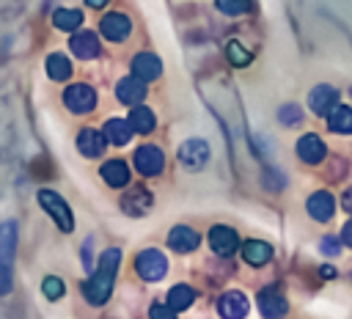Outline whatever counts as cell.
I'll return each mask as SVG.
<instances>
[{
    "instance_id": "7",
    "label": "cell",
    "mask_w": 352,
    "mask_h": 319,
    "mask_svg": "<svg viewBox=\"0 0 352 319\" xmlns=\"http://www.w3.org/2000/svg\"><path fill=\"white\" fill-rule=\"evenodd\" d=\"M135 168L143 176H160L165 168V154L157 146H140L135 151Z\"/></svg>"
},
{
    "instance_id": "17",
    "label": "cell",
    "mask_w": 352,
    "mask_h": 319,
    "mask_svg": "<svg viewBox=\"0 0 352 319\" xmlns=\"http://www.w3.org/2000/svg\"><path fill=\"white\" fill-rule=\"evenodd\" d=\"M217 311L223 319H242L248 314V297L242 292H226L217 302Z\"/></svg>"
},
{
    "instance_id": "18",
    "label": "cell",
    "mask_w": 352,
    "mask_h": 319,
    "mask_svg": "<svg viewBox=\"0 0 352 319\" xmlns=\"http://www.w3.org/2000/svg\"><path fill=\"white\" fill-rule=\"evenodd\" d=\"M116 96H118L124 104H140L143 96H146V82L138 80L135 74H132V77H124V80L116 85Z\"/></svg>"
},
{
    "instance_id": "11",
    "label": "cell",
    "mask_w": 352,
    "mask_h": 319,
    "mask_svg": "<svg viewBox=\"0 0 352 319\" xmlns=\"http://www.w3.org/2000/svg\"><path fill=\"white\" fill-rule=\"evenodd\" d=\"M338 102V91L333 85H316L311 94H308V107L314 116H330V110L336 107Z\"/></svg>"
},
{
    "instance_id": "22",
    "label": "cell",
    "mask_w": 352,
    "mask_h": 319,
    "mask_svg": "<svg viewBox=\"0 0 352 319\" xmlns=\"http://www.w3.org/2000/svg\"><path fill=\"white\" fill-rule=\"evenodd\" d=\"M99 173H102V179H104L110 187H124V184H129V168H126L124 160H107Z\"/></svg>"
},
{
    "instance_id": "28",
    "label": "cell",
    "mask_w": 352,
    "mask_h": 319,
    "mask_svg": "<svg viewBox=\"0 0 352 319\" xmlns=\"http://www.w3.org/2000/svg\"><path fill=\"white\" fill-rule=\"evenodd\" d=\"M192 300H195V292H192L190 286H184V283H176V286L168 292V305H170L173 311H184V308H190Z\"/></svg>"
},
{
    "instance_id": "31",
    "label": "cell",
    "mask_w": 352,
    "mask_h": 319,
    "mask_svg": "<svg viewBox=\"0 0 352 319\" xmlns=\"http://www.w3.org/2000/svg\"><path fill=\"white\" fill-rule=\"evenodd\" d=\"M214 3H217V8H220L223 14H228V16L245 14V11L250 8V0H214Z\"/></svg>"
},
{
    "instance_id": "8",
    "label": "cell",
    "mask_w": 352,
    "mask_h": 319,
    "mask_svg": "<svg viewBox=\"0 0 352 319\" xmlns=\"http://www.w3.org/2000/svg\"><path fill=\"white\" fill-rule=\"evenodd\" d=\"M99 30L107 41H124L129 33H132V19L121 11H113V14H104L102 22H99Z\"/></svg>"
},
{
    "instance_id": "9",
    "label": "cell",
    "mask_w": 352,
    "mask_h": 319,
    "mask_svg": "<svg viewBox=\"0 0 352 319\" xmlns=\"http://www.w3.org/2000/svg\"><path fill=\"white\" fill-rule=\"evenodd\" d=\"M179 160H182V165H187V168H192V170L204 168L206 160H209V146H206V140H198V138L184 140V143L179 146Z\"/></svg>"
},
{
    "instance_id": "20",
    "label": "cell",
    "mask_w": 352,
    "mask_h": 319,
    "mask_svg": "<svg viewBox=\"0 0 352 319\" xmlns=\"http://www.w3.org/2000/svg\"><path fill=\"white\" fill-rule=\"evenodd\" d=\"M198 242H201V236H198L192 228H187V226H176V228H170V234H168V245H170V250H176V253H190V250L198 248Z\"/></svg>"
},
{
    "instance_id": "38",
    "label": "cell",
    "mask_w": 352,
    "mask_h": 319,
    "mask_svg": "<svg viewBox=\"0 0 352 319\" xmlns=\"http://www.w3.org/2000/svg\"><path fill=\"white\" fill-rule=\"evenodd\" d=\"M322 278H336V270L324 264V267H322Z\"/></svg>"
},
{
    "instance_id": "13",
    "label": "cell",
    "mask_w": 352,
    "mask_h": 319,
    "mask_svg": "<svg viewBox=\"0 0 352 319\" xmlns=\"http://www.w3.org/2000/svg\"><path fill=\"white\" fill-rule=\"evenodd\" d=\"M104 146H107L104 132H99V129H94V126L80 129V135H77V148H80L82 157H99V154L104 151Z\"/></svg>"
},
{
    "instance_id": "6",
    "label": "cell",
    "mask_w": 352,
    "mask_h": 319,
    "mask_svg": "<svg viewBox=\"0 0 352 319\" xmlns=\"http://www.w3.org/2000/svg\"><path fill=\"white\" fill-rule=\"evenodd\" d=\"M258 311L264 319H280L289 311V302L278 286H267L258 292Z\"/></svg>"
},
{
    "instance_id": "15",
    "label": "cell",
    "mask_w": 352,
    "mask_h": 319,
    "mask_svg": "<svg viewBox=\"0 0 352 319\" xmlns=\"http://www.w3.org/2000/svg\"><path fill=\"white\" fill-rule=\"evenodd\" d=\"M69 47H72V52H74L80 60H91V58L99 55V36L91 33V30H80V33L72 36Z\"/></svg>"
},
{
    "instance_id": "26",
    "label": "cell",
    "mask_w": 352,
    "mask_h": 319,
    "mask_svg": "<svg viewBox=\"0 0 352 319\" xmlns=\"http://www.w3.org/2000/svg\"><path fill=\"white\" fill-rule=\"evenodd\" d=\"M52 25L58 30H77L82 25V11H77V8H58L52 14Z\"/></svg>"
},
{
    "instance_id": "25",
    "label": "cell",
    "mask_w": 352,
    "mask_h": 319,
    "mask_svg": "<svg viewBox=\"0 0 352 319\" xmlns=\"http://www.w3.org/2000/svg\"><path fill=\"white\" fill-rule=\"evenodd\" d=\"M327 126L336 135H352V107L346 104H336L327 116Z\"/></svg>"
},
{
    "instance_id": "10",
    "label": "cell",
    "mask_w": 352,
    "mask_h": 319,
    "mask_svg": "<svg viewBox=\"0 0 352 319\" xmlns=\"http://www.w3.org/2000/svg\"><path fill=\"white\" fill-rule=\"evenodd\" d=\"M209 245H212V250H214L217 256L228 258V256L239 248V236H236V231L228 228V226H212V231H209Z\"/></svg>"
},
{
    "instance_id": "12",
    "label": "cell",
    "mask_w": 352,
    "mask_h": 319,
    "mask_svg": "<svg viewBox=\"0 0 352 319\" xmlns=\"http://www.w3.org/2000/svg\"><path fill=\"white\" fill-rule=\"evenodd\" d=\"M324 154H327V146L322 143V138H319V135L308 132V135H302V138L297 140V157H300L302 162L316 165V162H322V160H324Z\"/></svg>"
},
{
    "instance_id": "29",
    "label": "cell",
    "mask_w": 352,
    "mask_h": 319,
    "mask_svg": "<svg viewBox=\"0 0 352 319\" xmlns=\"http://www.w3.org/2000/svg\"><path fill=\"white\" fill-rule=\"evenodd\" d=\"M226 55H228V63H231V66H236V69H245V66H250V60H253L250 50H245L239 41H228Z\"/></svg>"
},
{
    "instance_id": "2",
    "label": "cell",
    "mask_w": 352,
    "mask_h": 319,
    "mask_svg": "<svg viewBox=\"0 0 352 319\" xmlns=\"http://www.w3.org/2000/svg\"><path fill=\"white\" fill-rule=\"evenodd\" d=\"M14 253H16V223L6 220L0 226V294L14 286Z\"/></svg>"
},
{
    "instance_id": "23",
    "label": "cell",
    "mask_w": 352,
    "mask_h": 319,
    "mask_svg": "<svg viewBox=\"0 0 352 319\" xmlns=\"http://www.w3.org/2000/svg\"><path fill=\"white\" fill-rule=\"evenodd\" d=\"M242 256H245V261L250 267H261V264H267L272 258V248L267 242H261V239H248L242 245Z\"/></svg>"
},
{
    "instance_id": "32",
    "label": "cell",
    "mask_w": 352,
    "mask_h": 319,
    "mask_svg": "<svg viewBox=\"0 0 352 319\" xmlns=\"http://www.w3.org/2000/svg\"><path fill=\"white\" fill-rule=\"evenodd\" d=\"M278 121H280V124H286V126H294V124H300V121H302V110H300L297 104H286V107H280Z\"/></svg>"
},
{
    "instance_id": "3",
    "label": "cell",
    "mask_w": 352,
    "mask_h": 319,
    "mask_svg": "<svg viewBox=\"0 0 352 319\" xmlns=\"http://www.w3.org/2000/svg\"><path fill=\"white\" fill-rule=\"evenodd\" d=\"M38 204L44 206V212L58 223L60 231H72L74 228V217H72V209L66 206V201L52 192V190H38Z\"/></svg>"
},
{
    "instance_id": "34",
    "label": "cell",
    "mask_w": 352,
    "mask_h": 319,
    "mask_svg": "<svg viewBox=\"0 0 352 319\" xmlns=\"http://www.w3.org/2000/svg\"><path fill=\"white\" fill-rule=\"evenodd\" d=\"M319 250H322L324 256H336V253L341 250V245H338V239H336V236H324V239L319 242Z\"/></svg>"
},
{
    "instance_id": "1",
    "label": "cell",
    "mask_w": 352,
    "mask_h": 319,
    "mask_svg": "<svg viewBox=\"0 0 352 319\" xmlns=\"http://www.w3.org/2000/svg\"><path fill=\"white\" fill-rule=\"evenodd\" d=\"M118 261H121V250L118 248H107L102 256H99V267L96 272L85 280L82 286V294L91 305H104L110 292H113V280H116V272H118Z\"/></svg>"
},
{
    "instance_id": "24",
    "label": "cell",
    "mask_w": 352,
    "mask_h": 319,
    "mask_svg": "<svg viewBox=\"0 0 352 319\" xmlns=\"http://www.w3.org/2000/svg\"><path fill=\"white\" fill-rule=\"evenodd\" d=\"M102 132H104L107 143H113V146H124V143H129V138H132V126H129V121H124V118H107Z\"/></svg>"
},
{
    "instance_id": "36",
    "label": "cell",
    "mask_w": 352,
    "mask_h": 319,
    "mask_svg": "<svg viewBox=\"0 0 352 319\" xmlns=\"http://www.w3.org/2000/svg\"><path fill=\"white\" fill-rule=\"evenodd\" d=\"M341 204H344V209H346V212L352 214V187H349V190H346V192L341 195Z\"/></svg>"
},
{
    "instance_id": "16",
    "label": "cell",
    "mask_w": 352,
    "mask_h": 319,
    "mask_svg": "<svg viewBox=\"0 0 352 319\" xmlns=\"http://www.w3.org/2000/svg\"><path fill=\"white\" fill-rule=\"evenodd\" d=\"M160 72H162V63H160V58H157L154 52H140V55L132 58V74H135L138 80H143V82L157 80Z\"/></svg>"
},
{
    "instance_id": "19",
    "label": "cell",
    "mask_w": 352,
    "mask_h": 319,
    "mask_svg": "<svg viewBox=\"0 0 352 319\" xmlns=\"http://www.w3.org/2000/svg\"><path fill=\"white\" fill-rule=\"evenodd\" d=\"M308 214L314 217V220H319V223H324V220H330L333 217V209H336V201H333V195L327 192V190H319V192H314L311 198H308Z\"/></svg>"
},
{
    "instance_id": "27",
    "label": "cell",
    "mask_w": 352,
    "mask_h": 319,
    "mask_svg": "<svg viewBox=\"0 0 352 319\" xmlns=\"http://www.w3.org/2000/svg\"><path fill=\"white\" fill-rule=\"evenodd\" d=\"M47 74H50L52 80H58V82L69 80V74H72V63H69V58L60 55V52H52V55L47 58Z\"/></svg>"
},
{
    "instance_id": "5",
    "label": "cell",
    "mask_w": 352,
    "mask_h": 319,
    "mask_svg": "<svg viewBox=\"0 0 352 319\" xmlns=\"http://www.w3.org/2000/svg\"><path fill=\"white\" fill-rule=\"evenodd\" d=\"M63 104L72 113H91L96 107V91L88 82H74L63 91Z\"/></svg>"
},
{
    "instance_id": "30",
    "label": "cell",
    "mask_w": 352,
    "mask_h": 319,
    "mask_svg": "<svg viewBox=\"0 0 352 319\" xmlns=\"http://www.w3.org/2000/svg\"><path fill=\"white\" fill-rule=\"evenodd\" d=\"M41 292H44V297H47V300H58V297H63L66 286H63V280H60V278L50 275V278H44V283H41Z\"/></svg>"
},
{
    "instance_id": "21",
    "label": "cell",
    "mask_w": 352,
    "mask_h": 319,
    "mask_svg": "<svg viewBox=\"0 0 352 319\" xmlns=\"http://www.w3.org/2000/svg\"><path fill=\"white\" fill-rule=\"evenodd\" d=\"M126 121H129L132 132H140V135H148V132L157 126L154 110H151V107H143V104H132V113H129Z\"/></svg>"
},
{
    "instance_id": "4",
    "label": "cell",
    "mask_w": 352,
    "mask_h": 319,
    "mask_svg": "<svg viewBox=\"0 0 352 319\" xmlns=\"http://www.w3.org/2000/svg\"><path fill=\"white\" fill-rule=\"evenodd\" d=\"M135 270H138V275L143 280H160L165 275V270H168V261H165V256L157 248H146V250L138 253Z\"/></svg>"
},
{
    "instance_id": "14",
    "label": "cell",
    "mask_w": 352,
    "mask_h": 319,
    "mask_svg": "<svg viewBox=\"0 0 352 319\" xmlns=\"http://www.w3.org/2000/svg\"><path fill=\"white\" fill-rule=\"evenodd\" d=\"M151 204H154V198H151V192H148L146 187H132V190L121 198L124 212H126V214H132V217L146 214V212L151 209Z\"/></svg>"
},
{
    "instance_id": "37",
    "label": "cell",
    "mask_w": 352,
    "mask_h": 319,
    "mask_svg": "<svg viewBox=\"0 0 352 319\" xmlns=\"http://www.w3.org/2000/svg\"><path fill=\"white\" fill-rule=\"evenodd\" d=\"M85 3H88L91 8H104V6L110 3V0H85Z\"/></svg>"
},
{
    "instance_id": "33",
    "label": "cell",
    "mask_w": 352,
    "mask_h": 319,
    "mask_svg": "<svg viewBox=\"0 0 352 319\" xmlns=\"http://www.w3.org/2000/svg\"><path fill=\"white\" fill-rule=\"evenodd\" d=\"M148 319H176V311L170 305H162V302H154L148 308Z\"/></svg>"
},
{
    "instance_id": "35",
    "label": "cell",
    "mask_w": 352,
    "mask_h": 319,
    "mask_svg": "<svg viewBox=\"0 0 352 319\" xmlns=\"http://www.w3.org/2000/svg\"><path fill=\"white\" fill-rule=\"evenodd\" d=\"M341 239H344V245H349V248H352V220H346V223H344V228H341Z\"/></svg>"
}]
</instances>
